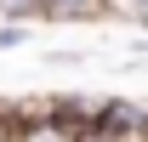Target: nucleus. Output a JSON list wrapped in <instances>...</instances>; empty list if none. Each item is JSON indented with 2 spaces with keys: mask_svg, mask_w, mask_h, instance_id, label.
Wrapping results in <instances>:
<instances>
[{
  "mask_svg": "<svg viewBox=\"0 0 148 142\" xmlns=\"http://www.w3.org/2000/svg\"><path fill=\"white\" fill-rule=\"evenodd\" d=\"M108 17H125L131 29H148V0H108Z\"/></svg>",
  "mask_w": 148,
  "mask_h": 142,
  "instance_id": "f257e3e1",
  "label": "nucleus"
},
{
  "mask_svg": "<svg viewBox=\"0 0 148 142\" xmlns=\"http://www.w3.org/2000/svg\"><path fill=\"white\" fill-rule=\"evenodd\" d=\"M46 63H51V68H80V63H86V51H69V46H57V51H46Z\"/></svg>",
  "mask_w": 148,
  "mask_h": 142,
  "instance_id": "7ed1b4c3",
  "label": "nucleus"
},
{
  "mask_svg": "<svg viewBox=\"0 0 148 142\" xmlns=\"http://www.w3.org/2000/svg\"><path fill=\"white\" fill-rule=\"evenodd\" d=\"M29 40H34L29 23H0V51H17V46H29Z\"/></svg>",
  "mask_w": 148,
  "mask_h": 142,
  "instance_id": "f03ea898",
  "label": "nucleus"
}]
</instances>
